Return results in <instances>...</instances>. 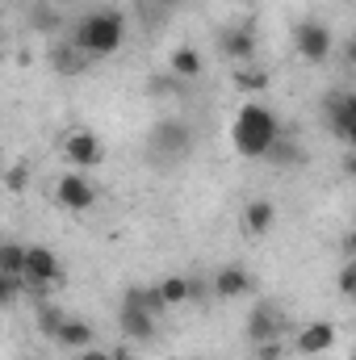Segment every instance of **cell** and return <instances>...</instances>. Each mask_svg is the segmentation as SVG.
I'll use <instances>...</instances> for the list:
<instances>
[{"label":"cell","mask_w":356,"mask_h":360,"mask_svg":"<svg viewBox=\"0 0 356 360\" xmlns=\"http://www.w3.org/2000/svg\"><path fill=\"white\" fill-rule=\"evenodd\" d=\"M126 42V17L117 8H92L76 21V34H72V46L84 55V59H109L117 55Z\"/></svg>","instance_id":"1"},{"label":"cell","mask_w":356,"mask_h":360,"mask_svg":"<svg viewBox=\"0 0 356 360\" xmlns=\"http://www.w3.org/2000/svg\"><path fill=\"white\" fill-rule=\"evenodd\" d=\"M281 139V126H276V113L260 105V101H248L239 113H235V126H231V143L243 160H265V151Z\"/></svg>","instance_id":"2"},{"label":"cell","mask_w":356,"mask_h":360,"mask_svg":"<svg viewBox=\"0 0 356 360\" xmlns=\"http://www.w3.org/2000/svg\"><path fill=\"white\" fill-rule=\"evenodd\" d=\"M147 143H151V151L164 155V160H184V155L197 147V130H193V122H184V117H160V122L151 126Z\"/></svg>","instance_id":"3"},{"label":"cell","mask_w":356,"mask_h":360,"mask_svg":"<svg viewBox=\"0 0 356 360\" xmlns=\"http://www.w3.org/2000/svg\"><path fill=\"white\" fill-rule=\"evenodd\" d=\"M293 51H298L306 63L323 68V63L331 59V51H336V34H331V25H327L323 17H306V21H298V30H293Z\"/></svg>","instance_id":"4"},{"label":"cell","mask_w":356,"mask_h":360,"mask_svg":"<svg viewBox=\"0 0 356 360\" xmlns=\"http://www.w3.org/2000/svg\"><path fill=\"white\" fill-rule=\"evenodd\" d=\"M285 327H289V319H285V310H281L276 302H256V306L248 310L243 335H248L252 348H260V344H276V340L285 335Z\"/></svg>","instance_id":"5"},{"label":"cell","mask_w":356,"mask_h":360,"mask_svg":"<svg viewBox=\"0 0 356 360\" xmlns=\"http://www.w3.org/2000/svg\"><path fill=\"white\" fill-rule=\"evenodd\" d=\"M323 122L340 143H356V92L340 89L323 96Z\"/></svg>","instance_id":"6"},{"label":"cell","mask_w":356,"mask_h":360,"mask_svg":"<svg viewBox=\"0 0 356 360\" xmlns=\"http://www.w3.org/2000/svg\"><path fill=\"white\" fill-rule=\"evenodd\" d=\"M256 46H260V34H256V17L239 21V25H222L218 30V51L231 59V63H256Z\"/></svg>","instance_id":"7"},{"label":"cell","mask_w":356,"mask_h":360,"mask_svg":"<svg viewBox=\"0 0 356 360\" xmlns=\"http://www.w3.org/2000/svg\"><path fill=\"white\" fill-rule=\"evenodd\" d=\"M21 281L25 285H59L63 281V260L46 248V243H25V269H21Z\"/></svg>","instance_id":"8"},{"label":"cell","mask_w":356,"mask_h":360,"mask_svg":"<svg viewBox=\"0 0 356 360\" xmlns=\"http://www.w3.org/2000/svg\"><path fill=\"white\" fill-rule=\"evenodd\" d=\"M55 201H59L68 214H84V210H92L96 188H92L89 172H63L59 184H55Z\"/></svg>","instance_id":"9"},{"label":"cell","mask_w":356,"mask_h":360,"mask_svg":"<svg viewBox=\"0 0 356 360\" xmlns=\"http://www.w3.org/2000/svg\"><path fill=\"white\" fill-rule=\"evenodd\" d=\"M63 155H68V164H72L76 172H92V168L105 160V147H101V139H96L92 130H76V134L63 139Z\"/></svg>","instance_id":"10"},{"label":"cell","mask_w":356,"mask_h":360,"mask_svg":"<svg viewBox=\"0 0 356 360\" xmlns=\"http://www.w3.org/2000/svg\"><path fill=\"white\" fill-rule=\"evenodd\" d=\"M336 335H340L336 323H323V319H319V323H306V327L293 335V352H298V356H323V352L336 348Z\"/></svg>","instance_id":"11"},{"label":"cell","mask_w":356,"mask_h":360,"mask_svg":"<svg viewBox=\"0 0 356 360\" xmlns=\"http://www.w3.org/2000/svg\"><path fill=\"white\" fill-rule=\"evenodd\" d=\"M117 327H122L126 340L151 344L155 331H160V319H151V314H143V310H134V306H117Z\"/></svg>","instance_id":"12"},{"label":"cell","mask_w":356,"mask_h":360,"mask_svg":"<svg viewBox=\"0 0 356 360\" xmlns=\"http://www.w3.org/2000/svg\"><path fill=\"white\" fill-rule=\"evenodd\" d=\"M252 272L243 269V264H222V269L214 272V297H222V302H231V297H243V293H252Z\"/></svg>","instance_id":"13"},{"label":"cell","mask_w":356,"mask_h":360,"mask_svg":"<svg viewBox=\"0 0 356 360\" xmlns=\"http://www.w3.org/2000/svg\"><path fill=\"white\" fill-rule=\"evenodd\" d=\"M201 72H205V59H201V51H197V46H177V51L168 55V76H177L180 84L197 80Z\"/></svg>","instance_id":"14"},{"label":"cell","mask_w":356,"mask_h":360,"mask_svg":"<svg viewBox=\"0 0 356 360\" xmlns=\"http://www.w3.org/2000/svg\"><path fill=\"white\" fill-rule=\"evenodd\" d=\"M272 222H276V205L265 201V197H256V201H248L243 205V231L252 235V239H260L272 231Z\"/></svg>","instance_id":"15"},{"label":"cell","mask_w":356,"mask_h":360,"mask_svg":"<svg viewBox=\"0 0 356 360\" xmlns=\"http://www.w3.org/2000/svg\"><path fill=\"white\" fill-rule=\"evenodd\" d=\"M122 306H134V310H143V314H151V319L168 314V306H164V297H160L155 285H130V289L122 293Z\"/></svg>","instance_id":"16"},{"label":"cell","mask_w":356,"mask_h":360,"mask_svg":"<svg viewBox=\"0 0 356 360\" xmlns=\"http://www.w3.org/2000/svg\"><path fill=\"white\" fill-rule=\"evenodd\" d=\"M92 340H96V331H92L84 319H72V314H68V319H63V327L55 331V344H59V348H76V352H80V348H89Z\"/></svg>","instance_id":"17"},{"label":"cell","mask_w":356,"mask_h":360,"mask_svg":"<svg viewBox=\"0 0 356 360\" xmlns=\"http://www.w3.org/2000/svg\"><path fill=\"white\" fill-rule=\"evenodd\" d=\"M155 289H160V297H164V306H168V310H172V306H184V302H189V297L197 293V285H193L189 276H180V272L164 276V281H160Z\"/></svg>","instance_id":"18"},{"label":"cell","mask_w":356,"mask_h":360,"mask_svg":"<svg viewBox=\"0 0 356 360\" xmlns=\"http://www.w3.org/2000/svg\"><path fill=\"white\" fill-rule=\"evenodd\" d=\"M268 84H272V76H268L265 68H256V63H243V68H235V89L248 92V96H260V92H268Z\"/></svg>","instance_id":"19"},{"label":"cell","mask_w":356,"mask_h":360,"mask_svg":"<svg viewBox=\"0 0 356 360\" xmlns=\"http://www.w3.org/2000/svg\"><path fill=\"white\" fill-rule=\"evenodd\" d=\"M265 160L268 164H276V168H298V164L306 160V151H302L293 139H276V143L265 151Z\"/></svg>","instance_id":"20"},{"label":"cell","mask_w":356,"mask_h":360,"mask_svg":"<svg viewBox=\"0 0 356 360\" xmlns=\"http://www.w3.org/2000/svg\"><path fill=\"white\" fill-rule=\"evenodd\" d=\"M51 63H55L63 76H76V72H80L89 59H84V55H80L72 42H55V46H51Z\"/></svg>","instance_id":"21"},{"label":"cell","mask_w":356,"mask_h":360,"mask_svg":"<svg viewBox=\"0 0 356 360\" xmlns=\"http://www.w3.org/2000/svg\"><path fill=\"white\" fill-rule=\"evenodd\" d=\"M21 269H25V243L21 239H0V272L21 276Z\"/></svg>","instance_id":"22"},{"label":"cell","mask_w":356,"mask_h":360,"mask_svg":"<svg viewBox=\"0 0 356 360\" xmlns=\"http://www.w3.org/2000/svg\"><path fill=\"white\" fill-rule=\"evenodd\" d=\"M63 319H68V310H59V306H38V331L46 335V340H55V331L63 327Z\"/></svg>","instance_id":"23"},{"label":"cell","mask_w":356,"mask_h":360,"mask_svg":"<svg viewBox=\"0 0 356 360\" xmlns=\"http://www.w3.org/2000/svg\"><path fill=\"white\" fill-rule=\"evenodd\" d=\"M30 25H34V30H42V34H55V30H59V13H55L51 4H38V8H34V17H30Z\"/></svg>","instance_id":"24"},{"label":"cell","mask_w":356,"mask_h":360,"mask_svg":"<svg viewBox=\"0 0 356 360\" xmlns=\"http://www.w3.org/2000/svg\"><path fill=\"white\" fill-rule=\"evenodd\" d=\"M180 89H184V84H180L177 76H168V72H164V76H151V84H147L151 96H177Z\"/></svg>","instance_id":"25"},{"label":"cell","mask_w":356,"mask_h":360,"mask_svg":"<svg viewBox=\"0 0 356 360\" xmlns=\"http://www.w3.org/2000/svg\"><path fill=\"white\" fill-rule=\"evenodd\" d=\"M21 276H8V272H0V306H13L17 297H21Z\"/></svg>","instance_id":"26"},{"label":"cell","mask_w":356,"mask_h":360,"mask_svg":"<svg viewBox=\"0 0 356 360\" xmlns=\"http://www.w3.org/2000/svg\"><path fill=\"white\" fill-rule=\"evenodd\" d=\"M25 184H30V168H25V164H17V168L4 172V188H8V193H25Z\"/></svg>","instance_id":"27"},{"label":"cell","mask_w":356,"mask_h":360,"mask_svg":"<svg viewBox=\"0 0 356 360\" xmlns=\"http://www.w3.org/2000/svg\"><path fill=\"white\" fill-rule=\"evenodd\" d=\"M340 293H344V297H352V293H356V260H352V256H348V260H344V269H340Z\"/></svg>","instance_id":"28"},{"label":"cell","mask_w":356,"mask_h":360,"mask_svg":"<svg viewBox=\"0 0 356 360\" xmlns=\"http://www.w3.org/2000/svg\"><path fill=\"white\" fill-rule=\"evenodd\" d=\"M281 356V340H276V344H260V356L256 360H276Z\"/></svg>","instance_id":"29"},{"label":"cell","mask_w":356,"mask_h":360,"mask_svg":"<svg viewBox=\"0 0 356 360\" xmlns=\"http://www.w3.org/2000/svg\"><path fill=\"white\" fill-rule=\"evenodd\" d=\"M109 360H139L130 348H117V352H109Z\"/></svg>","instance_id":"30"},{"label":"cell","mask_w":356,"mask_h":360,"mask_svg":"<svg viewBox=\"0 0 356 360\" xmlns=\"http://www.w3.org/2000/svg\"><path fill=\"white\" fill-rule=\"evenodd\" d=\"M235 4H243V8H256V0H235Z\"/></svg>","instance_id":"31"},{"label":"cell","mask_w":356,"mask_h":360,"mask_svg":"<svg viewBox=\"0 0 356 360\" xmlns=\"http://www.w3.org/2000/svg\"><path fill=\"white\" fill-rule=\"evenodd\" d=\"M151 4H172V0H151Z\"/></svg>","instance_id":"32"},{"label":"cell","mask_w":356,"mask_h":360,"mask_svg":"<svg viewBox=\"0 0 356 360\" xmlns=\"http://www.w3.org/2000/svg\"><path fill=\"white\" fill-rule=\"evenodd\" d=\"M59 4H72V0H59Z\"/></svg>","instance_id":"33"}]
</instances>
